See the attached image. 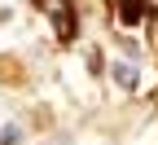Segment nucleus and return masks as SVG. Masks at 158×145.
Wrapping results in <instances>:
<instances>
[{
  "mask_svg": "<svg viewBox=\"0 0 158 145\" xmlns=\"http://www.w3.org/2000/svg\"><path fill=\"white\" fill-rule=\"evenodd\" d=\"M118 9H123V22H141L145 0H118Z\"/></svg>",
  "mask_w": 158,
  "mask_h": 145,
  "instance_id": "obj_3",
  "label": "nucleus"
},
{
  "mask_svg": "<svg viewBox=\"0 0 158 145\" xmlns=\"http://www.w3.org/2000/svg\"><path fill=\"white\" fill-rule=\"evenodd\" d=\"M110 79H114V84L123 88V92H132L136 84H141V75H136V66H127V62H114V66H110Z\"/></svg>",
  "mask_w": 158,
  "mask_h": 145,
  "instance_id": "obj_2",
  "label": "nucleus"
},
{
  "mask_svg": "<svg viewBox=\"0 0 158 145\" xmlns=\"http://www.w3.org/2000/svg\"><path fill=\"white\" fill-rule=\"evenodd\" d=\"M22 141V128H18V123H5V128H0V145H18Z\"/></svg>",
  "mask_w": 158,
  "mask_h": 145,
  "instance_id": "obj_4",
  "label": "nucleus"
},
{
  "mask_svg": "<svg viewBox=\"0 0 158 145\" xmlns=\"http://www.w3.org/2000/svg\"><path fill=\"white\" fill-rule=\"evenodd\" d=\"M40 5H44V13L53 18L57 40H62V44H70V40H75V9H70V0H40Z\"/></svg>",
  "mask_w": 158,
  "mask_h": 145,
  "instance_id": "obj_1",
  "label": "nucleus"
}]
</instances>
